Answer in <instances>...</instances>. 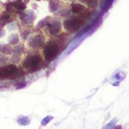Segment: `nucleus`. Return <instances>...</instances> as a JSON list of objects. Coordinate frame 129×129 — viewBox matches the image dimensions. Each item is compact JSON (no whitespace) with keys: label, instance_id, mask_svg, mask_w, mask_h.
I'll list each match as a JSON object with an SVG mask.
<instances>
[{"label":"nucleus","instance_id":"1","mask_svg":"<svg viewBox=\"0 0 129 129\" xmlns=\"http://www.w3.org/2000/svg\"><path fill=\"white\" fill-rule=\"evenodd\" d=\"M59 51L58 45L54 43L48 44L44 49V57L47 61H52L57 55Z\"/></svg>","mask_w":129,"mask_h":129},{"label":"nucleus","instance_id":"2","mask_svg":"<svg viewBox=\"0 0 129 129\" xmlns=\"http://www.w3.org/2000/svg\"><path fill=\"white\" fill-rule=\"evenodd\" d=\"M41 63V59L37 55H32L28 57L23 63V66L25 68L28 70H36L39 67Z\"/></svg>","mask_w":129,"mask_h":129},{"label":"nucleus","instance_id":"3","mask_svg":"<svg viewBox=\"0 0 129 129\" xmlns=\"http://www.w3.org/2000/svg\"><path fill=\"white\" fill-rule=\"evenodd\" d=\"M84 23V20L79 18H73L67 20L64 23V26L66 29H70L71 31H76L77 29L79 28V26Z\"/></svg>","mask_w":129,"mask_h":129},{"label":"nucleus","instance_id":"4","mask_svg":"<svg viewBox=\"0 0 129 129\" xmlns=\"http://www.w3.org/2000/svg\"><path fill=\"white\" fill-rule=\"evenodd\" d=\"M17 71V67L14 65H8L0 67V79H6L11 76Z\"/></svg>","mask_w":129,"mask_h":129},{"label":"nucleus","instance_id":"5","mask_svg":"<svg viewBox=\"0 0 129 129\" xmlns=\"http://www.w3.org/2000/svg\"><path fill=\"white\" fill-rule=\"evenodd\" d=\"M85 9V6L80 4H74L72 6V10L74 13H79Z\"/></svg>","mask_w":129,"mask_h":129},{"label":"nucleus","instance_id":"6","mask_svg":"<svg viewBox=\"0 0 129 129\" xmlns=\"http://www.w3.org/2000/svg\"><path fill=\"white\" fill-rule=\"evenodd\" d=\"M52 119V117H46V118H45V119L43 120V122H42V125H47V123L51 120Z\"/></svg>","mask_w":129,"mask_h":129}]
</instances>
